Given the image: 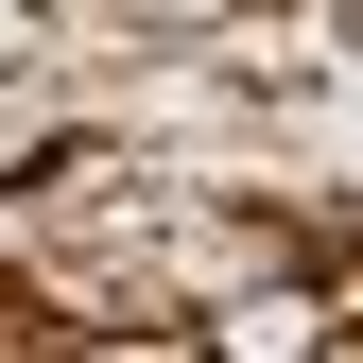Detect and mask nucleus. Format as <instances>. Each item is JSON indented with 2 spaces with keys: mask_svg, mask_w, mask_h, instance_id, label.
Masks as SVG:
<instances>
[{
  "mask_svg": "<svg viewBox=\"0 0 363 363\" xmlns=\"http://www.w3.org/2000/svg\"><path fill=\"white\" fill-rule=\"evenodd\" d=\"M346 329H363V311H346L329 277H294V259H277V277H242L225 311H191V346H225V363H277V346H346Z\"/></svg>",
  "mask_w": 363,
  "mask_h": 363,
  "instance_id": "obj_1",
  "label": "nucleus"
},
{
  "mask_svg": "<svg viewBox=\"0 0 363 363\" xmlns=\"http://www.w3.org/2000/svg\"><path fill=\"white\" fill-rule=\"evenodd\" d=\"M121 18H156V35H225L242 0H121Z\"/></svg>",
  "mask_w": 363,
  "mask_h": 363,
  "instance_id": "obj_2",
  "label": "nucleus"
}]
</instances>
